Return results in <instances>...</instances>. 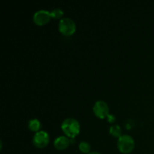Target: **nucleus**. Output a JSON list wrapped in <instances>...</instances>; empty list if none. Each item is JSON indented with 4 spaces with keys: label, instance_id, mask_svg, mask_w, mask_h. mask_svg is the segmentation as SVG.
<instances>
[{
    "label": "nucleus",
    "instance_id": "nucleus-12",
    "mask_svg": "<svg viewBox=\"0 0 154 154\" xmlns=\"http://www.w3.org/2000/svg\"><path fill=\"white\" fill-rule=\"evenodd\" d=\"M108 120H109L110 122H111V121H113V120H115V117H114V116L111 115V114H108Z\"/></svg>",
    "mask_w": 154,
    "mask_h": 154
},
{
    "label": "nucleus",
    "instance_id": "nucleus-4",
    "mask_svg": "<svg viewBox=\"0 0 154 154\" xmlns=\"http://www.w3.org/2000/svg\"><path fill=\"white\" fill-rule=\"evenodd\" d=\"M32 141L34 145L37 147H45L49 142V135L46 131L39 130L35 133Z\"/></svg>",
    "mask_w": 154,
    "mask_h": 154
},
{
    "label": "nucleus",
    "instance_id": "nucleus-3",
    "mask_svg": "<svg viewBox=\"0 0 154 154\" xmlns=\"http://www.w3.org/2000/svg\"><path fill=\"white\" fill-rule=\"evenodd\" d=\"M58 27L60 32L66 36L72 35L76 30V25H75V21L69 17H64L60 19Z\"/></svg>",
    "mask_w": 154,
    "mask_h": 154
},
{
    "label": "nucleus",
    "instance_id": "nucleus-8",
    "mask_svg": "<svg viewBox=\"0 0 154 154\" xmlns=\"http://www.w3.org/2000/svg\"><path fill=\"white\" fill-rule=\"evenodd\" d=\"M28 126L29 129H31L33 132H38L41 127V123L37 118H33L29 121Z\"/></svg>",
    "mask_w": 154,
    "mask_h": 154
},
{
    "label": "nucleus",
    "instance_id": "nucleus-10",
    "mask_svg": "<svg viewBox=\"0 0 154 154\" xmlns=\"http://www.w3.org/2000/svg\"><path fill=\"white\" fill-rule=\"evenodd\" d=\"M78 147H79V150H81L82 153H89L90 151V149H91L90 144L86 141H81Z\"/></svg>",
    "mask_w": 154,
    "mask_h": 154
},
{
    "label": "nucleus",
    "instance_id": "nucleus-2",
    "mask_svg": "<svg viewBox=\"0 0 154 154\" xmlns=\"http://www.w3.org/2000/svg\"><path fill=\"white\" fill-rule=\"evenodd\" d=\"M117 147L123 153H129L135 147V140L129 135H121L117 140Z\"/></svg>",
    "mask_w": 154,
    "mask_h": 154
},
{
    "label": "nucleus",
    "instance_id": "nucleus-13",
    "mask_svg": "<svg viewBox=\"0 0 154 154\" xmlns=\"http://www.w3.org/2000/svg\"><path fill=\"white\" fill-rule=\"evenodd\" d=\"M88 154H101V153L97 151H92V152H90Z\"/></svg>",
    "mask_w": 154,
    "mask_h": 154
},
{
    "label": "nucleus",
    "instance_id": "nucleus-7",
    "mask_svg": "<svg viewBox=\"0 0 154 154\" xmlns=\"http://www.w3.org/2000/svg\"><path fill=\"white\" fill-rule=\"evenodd\" d=\"M69 144H70V141H69V138L65 135H60V136L57 137L54 141V147L59 150H63L67 148Z\"/></svg>",
    "mask_w": 154,
    "mask_h": 154
},
{
    "label": "nucleus",
    "instance_id": "nucleus-1",
    "mask_svg": "<svg viewBox=\"0 0 154 154\" xmlns=\"http://www.w3.org/2000/svg\"><path fill=\"white\" fill-rule=\"evenodd\" d=\"M61 128L64 133L70 138H75L78 134H79L81 129L79 122L72 117L65 119L62 123Z\"/></svg>",
    "mask_w": 154,
    "mask_h": 154
},
{
    "label": "nucleus",
    "instance_id": "nucleus-5",
    "mask_svg": "<svg viewBox=\"0 0 154 154\" xmlns=\"http://www.w3.org/2000/svg\"><path fill=\"white\" fill-rule=\"evenodd\" d=\"M93 111L95 114L99 118H105L109 114V108L105 101L98 100L93 106Z\"/></svg>",
    "mask_w": 154,
    "mask_h": 154
},
{
    "label": "nucleus",
    "instance_id": "nucleus-9",
    "mask_svg": "<svg viewBox=\"0 0 154 154\" xmlns=\"http://www.w3.org/2000/svg\"><path fill=\"white\" fill-rule=\"evenodd\" d=\"M109 132L115 137H120L121 135V128L119 125H112L109 128Z\"/></svg>",
    "mask_w": 154,
    "mask_h": 154
},
{
    "label": "nucleus",
    "instance_id": "nucleus-6",
    "mask_svg": "<svg viewBox=\"0 0 154 154\" xmlns=\"http://www.w3.org/2000/svg\"><path fill=\"white\" fill-rule=\"evenodd\" d=\"M51 17V11L45 9L37 11L33 14V20L37 25L42 26L46 24Z\"/></svg>",
    "mask_w": 154,
    "mask_h": 154
},
{
    "label": "nucleus",
    "instance_id": "nucleus-11",
    "mask_svg": "<svg viewBox=\"0 0 154 154\" xmlns=\"http://www.w3.org/2000/svg\"><path fill=\"white\" fill-rule=\"evenodd\" d=\"M51 17L53 18H56V19H57V18H60L63 17V11L62 10L61 8H54L51 11Z\"/></svg>",
    "mask_w": 154,
    "mask_h": 154
}]
</instances>
